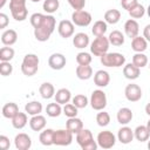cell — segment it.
I'll list each match as a JSON object with an SVG mask.
<instances>
[{"label": "cell", "instance_id": "obj_49", "mask_svg": "<svg viewBox=\"0 0 150 150\" xmlns=\"http://www.w3.org/2000/svg\"><path fill=\"white\" fill-rule=\"evenodd\" d=\"M9 145H11L9 138H8L7 136H5V135H1V136H0V148H1L2 150H7V149L9 148Z\"/></svg>", "mask_w": 150, "mask_h": 150}, {"label": "cell", "instance_id": "obj_36", "mask_svg": "<svg viewBox=\"0 0 150 150\" xmlns=\"http://www.w3.org/2000/svg\"><path fill=\"white\" fill-rule=\"evenodd\" d=\"M59 6H60V2L59 0H45L43 1V11L48 14H52V13H55L57 9H59Z\"/></svg>", "mask_w": 150, "mask_h": 150}, {"label": "cell", "instance_id": "obj_12", "mask_svg": "<svg viewBox=\"0 0 150 150\" xmlns=\"http://www.w3.org/2000/svg\"><path fill=\"white\" fill-rule=\"evenodd\" d=\"M74 30H75L74 23H73V21H69V20H62V21H60V23L57 26V32L63 39L70 38L74 34Z\"/></svg>", "mask_w": 150, "mask_h": 150}, {"label": "cell", "instance_id": "obj_29", "mask_svg": "<svg viewBox=\"0 0 150 150\" xmlns=\"http://www.w3.org/2000/svg\"><path fill=\"white\" fill-rule=\"evenodd\" d=\"M54 97H55V101L57 103H60V104H67L71 100V94H70V91L68 89L61 88V89H59L55 93Z\"/></svg>", "mask_w": 150, "mask_h": 150}, {"label": "cell", "instance_id": "obj_26", "mask_svg": "<svg viewBox=\"0 0 150 150\" xmlns=\"http://www.w3.org/2000/svg\"><path fill=\"white\" fill-rule=\"evenodd\" d=\"M54 131L55 130H53V129H45L39 136L40 143L42 145H46V146L54 144Z\"/></svg>", "mask_w": 150, "mask_h": 150}, {"label": "cell", "instance_id": "obj_6", "mask_svg": "<svg viewBox=\"0 0 150 150\" xmlns=\"http://www.w3.org/2000/svg\"><path fill=\"white\" fill-rule=\"evenodd\" d=\"M90 105L94 110H103L107 105V96L105 93L101 89H96L91 93L90 96Z\"/></svg>", "mask_w": 150, "mask_h": 150}, {"label": "cell", "instance_id": "obj_25", "mask_svg": "<svg viewBox=\"0 0 150 150\" xmlns=\"http://www.w3.org/2000/svg\"><path fill=\"white\" fill-rule=\"evenodd\" d=\"M93 75V68L89 64H79L76 67V76L80 80H89Z\"/></svg>", "mask_w": 150, "mask_h": 150}, {"label": "cell", "instance_id": "obj_5", "mask_svg": "<svg viewBox=\"0 0 150 150\" xmlns=\"http://www.w3.org/2000/svg\"><path fill=\"white\" fill-rule=\"evenodd\" d=\"M109 39L105 38L104 35L102 36H97L90 45V52L95 55V56H102L103 54L108 53L109 49Z\"/></svg>", "mask_w": 150, "mask_h": 150}, {"label": "cell", "instance_id": "obj_47", "mask_svg": "<svg viewBox=\"0 0 150 150\" xmlns=\"http://www.w3.org/2000/svg\"><path fill=\"white\" fill-rule=\"evenodd\" d=\"M68 4L71 6V8H74L75 11H80L83 9L86 6V0H68Z\"/></svg>", "mask_w": 150, "mask_h": 150}, {"label": "cell", "instance_id": "obj_33", "mask_svg": "<svg viewBox=\"0 0 150 150\" xmlns=\"http://www.w3.org/2000/svg\"><path fill=\"white\" fill-rule=\"evenodd\" d=\"M108 39H109V42L112 46H116V47H120V46H122L124 43V35L120 30H112L109 34Z\"/></svg>", "mask_w": 150, "mask_h": 150}, {"label": "cell", "instance_id": "obj_55", "mask_svg": "<svg viewBox=\"0 0 150 150\" xmlns=\"http://www.w3.org/2000/svg\"><path fill=\"white\" fill-rule=\"evenodd\" d=\"M146 127H148V129H149V130H150V120H149V121H148V123H146Z\"/></svg>", "mask_w": 150, "mask_h": 150}, {"label": "cell", "instance_id": "obj_27", "mask_svg": "<svg viewBox=\"0 0 150 150\" xmlns=\"http://www.w3.org/2000/svg\"><path fill=\"white\" fill-rule=\"evenodd\" d=\"M39 93H40V95H41L45 100H49V98H52V97L55 95V88H54V86H53L52 83L45 82V83H42V84L40 86Z\"/></svg>", "mask_w": 150, "mask_h": 150}, {"label": "cell", "instance_id": "obj_30", "mask_svg": "<svg viewBox=\"0 0 150 150\" xmlns=\"http://www.w3.org/2000/svg\"><path fill=\"white\" fill-rule=\"evenodd\" d=\"M134 136L138 142H145L150 137V130L146 125H138L134 131Z\"/></svg>", "mask_w": 150, "mask_h": 150}, {"label": "cell", "instance_id": "obj_39", "mask_svg": "<svg viewBox=\"0 0 150 150\" xmlns=\"http://www.w3.org/2000/svg\"><path fill=\"white\" fill-rule=\"evenodd\" d=\"M96 122L100 127H107L110 123V115L104 110H100V112L96 115Z\"/></svg>", "mask_w": 150, "mask_h": 150}, {"label": "cell", "instance_id": "obj_34", "mask_svg": "<svg viewBox=\"0 0 150 150\" xmlns=\"http://www.w3.org/2000/svg\"><path fill=\"white\" fill-rule=\"evenodd\" d=\"M107 29H108L107 22L103 21V20H98V21H96V22L94 23V26H93V28H91V32H93V34L97 38V36L104 35L105 32H107Z\"/></svg>", "mask_w": 150, "mask_h": 150}, {"label": "cell", "instance_id": "obj_51", "mask_svg": "<svg viewBox=\"0 0 150 150\" xmlns=\"http://www.w3.org/2000/svg\"><path fill=\"white\" fill-rule=\"evenodd\" d=\"M143 36L146 41H150V25H146L143 29Z\"/></svg>", "mask_w": 150, "mask_h": 150}, {"label": "cell", "instance_id": "obj_13", "mask_svg": "<svg viewBox=\"0 0 150 150\" xmlns=\"http://www.w3.org/2000/svg\"><path fill=\"white\" fill-rule=\"evenodd\" d=\"M14 144H15V148L18 150H28L32 146V139L27 134L20 132L15 136Z\"/></svg>", "mask_w": 150, "mask_h": 150}, {"label": "cell", "instance_id": "obj_42", "mask_svg": "<svg viewBox=\"0 0 150 150\" xmlns=\"http://www.w3.org/2000/svg\"><path fill=\"white\" fill-rule=\"evenodd\" d=\"M77 107L76 105H74L73 103H67V104H64V107L62 108V111H63V114L69 118V117H76V115H77Z\"/></svg>", "mask_w": 150, "mask_h": 150}, {"label": "cell", "instance_id": "obj_48", "mask_svg": "<svg viewBox=\"0 0 150 150\" xmlns=\"http://www.w3.org/2000/svg\"><path fill=\"white\" fill-rule=\"evenodd\" d=\"M137 4H138L137 0H121V6H122L124 9H127L128 12H129L132 7H135Z\"/></svg>", "mask_w": 150, "mask_h": 150}, {"label": "cell", "instance_id": "obj_43", "mask_svg": "<svg viewBox=\"0 0 150 150\" xmlns=\"http://www.w3.org/2000/svg\"><path fill=\"white\" fill-rule=\"evenodd\" d=\"M91 60H93L91 55L87 52H81L76 55V62L79 64H90Z\"/></svg>", "mask_w": 150, "mask_h": 150}, {"label": "cell", "instance_id": "obj_22", "mask_svg": "<svg viewBox=\"0 0 150 150\" xmlns=\"http://www.w3.org/2000/svg\"><path fill=\"white\" fill-rule=\"evenodd\" d=\"M73 45L75 48L82 49L89 45V36L86 33H77L73 38Z\"/></svg>", "mask_w": 150, "mask_h": 150}, {"label": "cell", "instance_id": "obj_1", "mask_svg": "<svg viewBox=\"0 0 150 150\" xmlns=\"http://www.w3.org/2000/svg\"><path fill=\"white\" fill-rule=\"evenodd\" d=\"M30 25L34 27V36L38 41L45 42L53 34L56 25V20L53 15L34 13L30 15Z\"/></svg>", "mask_w": 150, "mask_h": 150}, {"label": "cell", "instance_id": "obj_58", "mask_svg": "<svg viewBox=\"0 0 150 150\" xmlns=\"http://www.w3.org/2000/svg\"><path fill=\"white\" fill-rule=\"evenodd\" d=\"M149 68H150V64H149Z\"/></svg>", "mask_w": 150, "mask_h": 150}, {"label": "cell", "instance_id": "obj_28", "mask_svg": "<svg viewBox=\"0 0 150 150\" xmlns=\"http://www.w3.org/2000/svg\"><path fill=\"white\" fill-rule=\"evenodd\" d=\"M28 122V118H27V112H21L19 111L13 118H12V125L13 128L15 129H22L26 127Z\"/></svg>", "mask_w": 150, "mask_h": 150}, {"label": "cell", "instance_id": "obj_31", "mask_svg": "<svg viewBox=\"0 0 150 150\" xmlns=\"http://www.w3.org/2000/svg\"><path fill=\"white\" fill-rule=\"evenodd\" d=\"M121 19V12L118 9H108L105 13H104V21L107 23H110V25H115L120 21Z\"/></svg>", "mask_w": 150, "mask_h": 150}, {"label": "cell", "instance_id": "obj_45", "mask_svg": "<svg viewBox=\"0 0 150 150\" xmlns=\"http://www.w3.org/2000/svg\"><path fill=\"white\" fill-rule=\"evenodd\" d=\"M13 71V66L9 63V61H1L0 62V74L2 76H8Z\"/></svg>", "mask_w": 150, "mask_h": 150}, {"label": "cell", "instance_id": "obj_9", "mask_svg": "<svg viewBox=\"0 0 150 150\" xmlns=\"http://www.w3.org/2000/svg\"><path fill=\"white\" fill-rule=\"evenodd\" d=\"M73 132L69 131L67 128L66 129H60L54 131V144L66 146L69 145L73 142Z\"/></svg>", "mask_w": 150, "mask_h": 150}, {"label": "cell", "instance_id": "obj_2", "mask_svg": "<svg viewBox=\"0 0 150 150\" xmlns=\"http://www.w3.org/2000/svg\"><path fill=\"white\" fill-rule=\"evenodd\" d=\"M76 142L83 150H96L98 145L89 129H82L79 134H76Z\"/></svg>", "mask_w": 150, "mask_h": 150}, {"label": "cell", "instance_id": "obj_18", "mask_svg": "<svg viewBox=\"0 0 150 150\" xmlns=\"http://www.w3.org/2000/svg\"><path fill=\"white\" fill-rule=\"evenodd\" d=\"M139 69L141 68H138L134 63H128L123 68V75L128 80H136V79H138V76L141 74V70Z\"/></svg>", "mask_w": 150, "mask_h": 150}, {"label": "cell", "instance_id": "obj_19", "mask_svg": "<svg viewBox=\"0 0 150 150\" xmlns=\"http://www.w3.org/2000/svg\"><path fill=\"white\" fill-rule=\"evenodd\" d=\"M66 128L71 131L73 134H79L83 129V122L81 118L77 117H69L68 121L66 122Z\"/></svg>", "mask_w": 150, "mask_h": 150}, {"label": "cell", "instance_id": "obj_20", "mask_svg": "<svg viewBox=\"0 0 150 150\" xmlns=\"http://www.w3.org/2000/svg\"><path fill=\"white\" fill-rule=\"evenodd\" d=\"M132 111L129 109V108H121L118 111H117V122L122 125H127L128 123L131 122L132 120Z\"/></svg>", "mask_w": 150, "mask_h": 150}, {"label": "cell", "instance_id": "obj_21", "mask_svg": "<svg viewBox=\"0 0 150 150\" xmlns=\"http://www.w3.org/2000/svg\"><path fill=\"white\" fill-rule=\"evenodd\" d=\"M131 48L136 53H143L148 48V41L144 39V36H136L131 41Z\"/></svg>", "mask_w": 150, "mask_h": 150}, {"label": "cell", "instance_id": "obj_15", "mask_svg": "<svg viewBox=\"0 0 150 150\" xmlns=\"http://www.w3.org/2000/svg\"><path fill=\"white\" fill-rule=\"evenodd\" d=\"M134 137H135L134 131L131 130V128H129L127 125L122 127L117 132V138L122 144H129L134 139Z\"/></svg>", "mask_w": 150, "mask_h": 150}, {"label": "cell", "instance_id": "obj_4", "mask_svg": "<svg viewBox=\"0 0 150 150\" xmlns=\"http://www.w3.org/2000/svg\"><path fill=\"white\" fill-rule=\"evenodd\" d=\"M101 63L105 67H122L125 63V56L121 53H105L100 56Z\"/></svg>", "mask_w": 150, "mask_h": 150}, {"label": "cell", "instance_id": "obj_7", "mask_svg": "<svg viewBox=\"0 0 150 150\" xmlns=\"http://www.w3.org/2000/svg\"><path fill=\"white\" fill-rule=\"evenodd\" d=\"M91 14L87 11L80 9V11H74L71 14V21L75 26L79 27H87L91 22Z\"/></svg>", "mask_w": 150, "mask_h": 150}, {"label": "cell", "instance_id": "obj_40", "mask_svg": "<svg viewBox=\"0 0 150 150\" xmlns=\"http://www.w3.org/2000/svg\"><path fill=\"white\" fill-rule=\"evenodd\" d=\"M144 14H145V8H144L143 5H141V4H137L135 7H132V8L129 11V15H130L132 19H141Z\"/></svg>", "mask_w": 150, "mask_h": 150}, {"label": "cell", "instance_id": "obj_44", "mask_svg": "<svg viewBox=\"0 0 150 150\" xmlns=\"http://www.w3.org/2000/svg\"><path fill=\"white\" fill-rule=\"evenodd\" d=\"M12 16L16 20V21H23L27 19V15H28V9L27 7L26 8H22V9H16V11H13L11 12Z\"/></svg>", "mask_w": 150, "mask_h": 150}, {"label": "cell", "instance_id": "obj_53", "mask_svg": "<svg viewBox=\"0 0 150 150\" xmlns=\"http://www.w3.org/2000/svg\"><path fill=\"white\" fill-rule=\"evenodd\" d=\"M6 1H7V0H0V8H2V7L5 6V4H6Z\"/></svg>", "mask_w": 150, "mask_h": 150}, {"label": "cell", "instance_id": "obj_50", "mask_svg": "<svg viewBox=\"0 0 150 150\" xmlns=\"http://www.w3.org/2000/svg\"><path fill=\"white\" fill-rule=\"evenodd\" d=\"M8 25V16L5 13H0V28L4 29Z\"/></svg>", "mask_w": 150, "mask_h": 150}, {"label": "cell", "instance_id": "obj_14", "mask_svg": "<svg viewBox=\"0 0 150 150\" xmlns=\"http://www.w3.org/2000/svg\"><path fill=\"white\" fill-rule=\"evenodd\" d=\"M124 32L128 38L134 39L138 35L139 33V25L135 19H129L124 23Z\"/></svg>", "mask_w": 150, "mask_h": 150}, {"label": "cell", "instance_id": "obj_11", "mask_svg": "<svg viewBox=\"0 0 150 150\" xmlns=\"http://www.w3.org/2000/svg\"><path fill=\"white\" fill-rule=\"evenodd\" d=\"M66 62H67L66 56L61 53H54L48 59V64L54 70H61L66 66Z\"/></svg>", "mask_w": 150, "mask_h": 150}, {"label": "cell", "instance_id": "obj_41", "mask_svg": "<svg viewBox=\"0 0 150 150\" xmlns=\"http://www.w3.org/2000/svg\"><path fill=\"white\" fill-rule=\"evenodd\" d=\"M88 98L86 95H82V94H79L76 96L73 97V104L76 105L79 109H82V108H86L88 105Z\"/></svg>", "mask_w": 150, "mask_h": 150}, {"label": "cell", "instance_id": "obj_10", "mask_svg": "<svg viewBox=\"0 0 150 150\" xmlns=\"http://www.w3.org/2000/svg\"><path fill=\"white\" fill-rule=\"evenodd\" d=\"M124 95H125V97H127L128 101H130V102H137L142 97V89H141V87L138 84L130 83V84H128L125 87Z\"/></svg>", "mask_w": 150, "mask_h": 150}, {"label": "cell", "instance_id": "obj_24", "mask_svg": "<svg viewBox=\"0 0 150 150\" xmlns=\"http://www.w3.org/2000/svg\"><path fill=\"white\" fill-rule=\"evenodd\" d=\"M18 40V33L14 29H7L1 35V42L5 46H12Z\"/></svg>", "mask_w": 150, "mask_h": 150}, {"label": "cell", "instance_id": "obj_8", "mask_svg": "<svg viewBox=\"0 0 150 150\" xmlns=\"http://www.w3.org/2000/svg\"><path fill=\"white\" fill-rule=\"evenodd\" d=\"M97 144L100 148L102 149H110L115 145L116 143V137L115 135L109 131V130H104V131H101L98 132L97 135Z\"/></svg>", "mask_w": 150, "mask_h": 150}, {"label": "cell", "instance_id": "obj_37", "mask_svg": "<svg viewBox=\"0 0 150 150\" xmlns=\"http://www.w3.org/2000/svg\"><path fill=\"white\" fill-rule=\"evenodd\" d=\"M132 63L138 68H143L148 64V56L143 53H136L132 56Z\"/></svg>", "mask_w": 150, "mask_h": 150}, {"label": "cell", "instance_id": "obj_32", "mask_svg": "<svg viewBox=\"0 0 150 150\" xmlns=\"http://www.w3.org/2000/svg\"><path fill=\"white\" fill-rule=\"evenodd\" d=\"M25 111L30 115V116H34V115H39L41 111H42V104L38 101H32V102H28L26 105H25Z\"/></svg>", "mask_w": 150, "mask_h": 150}, {"label": "cell", "instance_id": "obj_17", "mask_svg": "<svg viewBox=\"0 0 150 150\" xmlns=\"http://www.w3.org/2000/svg\"><path fill=\"white\" fill-rule=\"evenodd\" d=\"M29 127L33 131H41L46 127V117L42 115H34L29 120Z\"/></svg>", "mask_w": 150, "mask_h": 150}, {"label": "cell", "instance_id": "obj_56", "mask_svg": "<svg viewBox=\"0 0 150 150\" xmlns=\"http://www.w3.org/2000/svg\"><path fill=\"white\" fill-rule=\"evenodd\" d=\"M148 148L150 149V139H148Z\"/></svg>", "mask_w": 150, "mask_h": 150}, {"label": "cell", "instance_id": "obj_54", "mask_svg": "<svg viewBox=\"0 0 150 150\" xmlns=\"http://www.w3.org/2000/svg\"><path fill=\"white\" fill-rule=\"evenodd\" d=\"M146 13H148V15H149V18H150V5H149L148 8H146Z\"/></svg>", "mask_w": 150, "mask_h": 150}, {"label": "cell", "instance_id": "obj_52", "mask_svg": "<svg viewBox=\"0 0 150 150\" xmlns=\"http://www.w3.org/2000/svg\"><path fill=\"white\" fill-rule=\"evenodd\" d=\"M145 112H146V114L150 116V102H149V103L145 105Z\"/></svg>", "mask_w": 150, "mask_h": 150}, {"label": "cell", "instance_id": "obj_16", "mask_svg": "<svg viewBox=\"0 0 150 150\" xmlns=\"http://www.w3.org/2000/svg\"><path fill=\"white\" fill-rule=\"evenodd\" d=\"M110 82V75L108 71L105 70H97L94 75V83L97 86V87H107Z\"/></svg>", "mask_w": 150, "mask_h": 150}, {"label": "cell", "instance_id": "obj_3", "mask_svg": "<svg viewBox=\"0 0 150 150\" xmlns=\"http://www.w3.org/2000/svg\"><path fill=\"white\" fill-rule=\"evenodd\" d=\"M39 69V57L35 54L25 55L21 63V71L26 76H33Z\"/></svg>", "mask_w": 150, "mask_h": 150}, {"label": "cell", "instance_id": "obj_46", "mask_svg": "<svg viewBox=\"0 0 150 150\" xmlns=\"http://www.w3.org/2000/svg\"><path fill=\"white\" fill-rule=\"evenodd\" d=\"M26 8V0H9V9L11 12L16 9Z\"/></svg>", "mask_w": 150, "mask_h": 150}, {"label": "cell", "instance_id": "obj_38", "mask_svg": "<svg viewBox=\"0 0 150 150\" xmlns=\"http://www.w3.org/2000/svg\"><path fill=\"white\" fill-rule=\"evenodd\" d=\"M14 57V49L9 46L2 47L0 49V61H11Z\"/></svg>", "mask_w": 150, "mask_h": 150}, {"label": "cell", "instance_id": "obj_23", "mask_svg": "<svg viewBox=\"0 0 150 150\" xmlns=\"http://www.w3.org/2000/svg\"><path fill=\"white\" fill-rule=\"evenodd\" d=\"M19 111H20L19 110V107L14 102H8V103H6L2 107V116L5 118H11L12 120Z\"/></svg>", "mask_w": 150, "mask_h": 150}, {"label": "cell", "instance_id": "obj_35", "mask_svg": "<svg viewBox=\"0 0 150 150\" xmlns=\"http://www.w3.org/2000/svg\"><path fill=\"white\" fill-rule=\"evenodd\" d=\"M46 112H47V115H48L49 117H57V116H60L61 112H62L61 104L57 103L56 101H55L54 103L47 104V107H46Z\"/></svg>", "mask_w": 150, "mask_h": 150}, {"label": "cell", "instance_id": "obj_57", "mask_svg": "<svg viewBox=\"0 0 150 150\" xmlns=\"http://www.w3.org/2000/svg\"><path fill=\"white\" fill-rule=\"evenodd\" d=\"M30 1H33V2H39V1H41V0H30Z\"/></svg>", "mask_w": 150, "mask_h": 150}]
</instances>
